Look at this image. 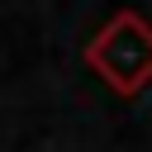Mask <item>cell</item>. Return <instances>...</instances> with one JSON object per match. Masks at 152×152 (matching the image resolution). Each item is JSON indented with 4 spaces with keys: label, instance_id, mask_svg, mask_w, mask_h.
Masks as SVG:
<instances>
[{
    "label": "cell",
    "instance_id": "cell-1",
    "mask_svg": "<svg viewBox=\"0 0 152 152\" xmlns=\"http://www.w3.org/2000/svg\"><path fill=\"white\" fill-rule=\"evenodd\" d=\"M86 66L119 95H138L152 81V24L133 10H119L90 43H86Z\"/></svg>",
    "mask_w": 152,
    "mask_h": 152
}]
</instances>
